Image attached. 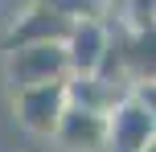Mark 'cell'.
I'll use <instances>...</instances> for the list:
<instances>
[{"label":"cell","mask_w":156,"mask_h":152,"mask_svg":"<svg viewBox=\"0 0 156 152\" xmlns=\"http://www.w3.org/2000/svg\"><path fill=\"white\" fill-rule=\"evenodd\" d=\"M66 78H54V82H33V87H16L8 90V107H12V119L21 123L29 136H41L49 140L66 111Z\"/></svg>","instance_id":"cell-1"},{"label":"cell","mask_w":156,"mask_h":152,"mask_svg":"<svg viewBox=\"0 0 156 152\" xmlns=\"http://www.w3.org/2000/svg\"><path fill=\"white\" fill-rule=\"evenodd\" d=\"M45 8H54L58 16H66V21H107L111 12H115V0H41Z\"/></svg>","instance_id":"cell-7"},{"label":"cell","mask_w":156,"mask_h":152,"mask_svg":"<svg viewBox=\"0 0 156 152\" xmlns=\"http://www.w3.org/2000/svg\"><path fill=\"white\" fill-rule=\"evenodd\" d=\"M49 140L62 152H103L107 148V115L90 111V107H78V103H66Z\"/></svg>","instance_id":"cell-5"},{"label":"cell","mask_w":156,"mask_h":152,"mask_svg":"<svg viewBox=\"0 0 156 152\" xmlns=\"http://www.w3.org/2000/svg\"><path fill=\"white\" fill-rule=\"evenodd\" d=\"M66 33H70V21H66V16H58L54 8H45L41 0H29V4L8 21L4 49L8 45H25V41H66Z\"/></svg>","instance_id":"cell-6"},{"label":"cell","mask_w":156,"mask_h":152,"mask_svg":"<svg viewBox=\"0 0 156 152\" xmlns=\"http://www.w3.org/2000/svg\"><path fill=\"white\" fill-rule=\"evenodd\" d=\"M70 74L66 62V45L62 41H25V45H8L4 49V82L8 90L16 87H33V82H54Z\"/></svg>","instance_id":"cell-2"},{"label":"cell","mask_w":156,"mask_h":152,"mask_svg":"<svg viewBox=\"0 0 156 152\" xmlns=\"http://www.w3.org/2000/svg\"><path fill=\"white\" fill-rule=\"evenodd\" d=\"M62 45H66L70 74L107 70V66H111V54H115V37H111V25L107 21H74Z\"/></svg>","instance_id":"cell-4"},{"label":"cell","mask_w":156,"mask_h":152,"mask_svg":"<svg viewBox=\"0 0 156 152\" xmlns=\"http://www.w3.org/2000/svg\"><path fill=\"white\" fill-rule=\"evenodd\" d=\"M148 144H156V107L136 90H127L107 111V148L103 152H140Z\"/></svg>","instance_id":"cell-3"}]
</instances>
